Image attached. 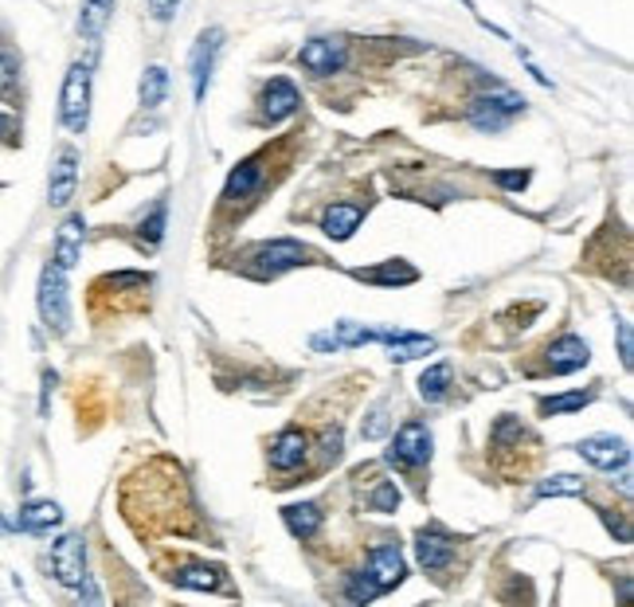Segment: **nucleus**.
Wrapping results in <instances>:
<instances>
[{
  "instance_id": "5",
  "label": "nucleus",
  "mask_w": 634,
  "mask_h": 607,
  "mask_svg": "<svg viewBox=\"0 0 634 607\" xmlns=\"http://www.w3.org/2000/svg\"><path fill=\"white\" fill-rule=\"evenodd\" d=\"M52 576L63 588H78L86 580V541L78 533H63L52 545Z\"/></svg>"
},
{
  "instance_id": "31",
  "label": "nucleus",
  "mask_w": 634,
  "mask_h": 607,
  "mask_svg": "<svg viewBox=\"0 0 634 607\" xmlns=\"http://www.w3.org/2000/svg\"><path fill=\"white\" fill-rule=\"evenodd\" d=\"M165 220H169V205H165V200H157L154 205V212L146 216V220H141V243H146V248H157V243H161V236H165Z\"/></svg>"
},
{
  "instance_id": "2",
  "label": "nucleus",
  "mask_w": 634,
  "mask_h": 607,
  "mask_svg": "<svg viewBox=\"0 0 634 607\" xmlns=\"http://www.w3.org/2000/svg\"><path fill=\"white\" fill-rule=\"evenodd\" d=\"M91 71H95V63L83 60V63H71L67 75H63L60 122L71 134H86V126H91V79H95Z\"/></svg>"
},
{
  "instance_id": "42",
  "label": "nucleus",
  "mask_w": 634,
  "mask_h": 607,
  "mask_svg": "<svg viewBox=\"0 0 634 607\" xmlns=\"http://www.w3.org/2000/svg\"><path fill=\"white\" fill-rule=\"evenodd\" d=\"M55 373L52 368H43V396H40V416H47V404H52V388H55Z\"/></svg>"
},
{
  "instance_id": "28",
  "label": "nucleus",
  "mask_w": 634,
  "mask_h": 607,
  "mask_svg": "<svg viewBox=\"0 0 634 607\" xmlns=\"http://www.w3.org/2000/svg\"><path fill=\"white\" fill-rule=\"evenodd\" d=\"M595 400V393H564V396H540L537 411L540 416H568V411H580Z\"/></svg>"
},
{
  "instance_id": "22",
  "label": "nucleus",
  "mask_w": 634,
  "mask_h": 607,
  "mask_svg": "<svg viewBox=\"0 0 634 607\" xmlns=\"http://www.w3.org/2000/svg\"><path fill=\"white\" fill-rule=\"evenodd\" d=\"M360 220H364V208L360 205H329L326 212H321V231H326L329 240L345 243L352 231L360 228Z\"/></svg>"
},
{
  "instance_id": "9",
  "label": "nucleus",
  "mask_w": 634,
  "mask_h": 607,
  "mask_svg": "<svg viewBox=\"0 0 634 607\" xmlns=\"http://www.w3.org/2000/svg\"><path fill=\"white\" fill-rule=\"evenodd\" d=\"M220 48H223V32H220V28H208V32H200L197 48H192L189 71H192V98H197V103H204V95H208V83H212V71H215V60H220Z\"/></svg>"
},
{
  "instance_id": "23",
  "label": "nucleus",
  "mask_w": 634,
  "mask_h": 607,
  "mask_svg": "<svg viewBox=\"0 0 634 607\" xmlns=\"http://www.w3.org/2000/svg\"><path fill=\"white\" fill-rule=\"evenodd\" d=\"M114 4H118V0H83V12H78V35H83L86 43L103 40L106 24H110V17H114Z\"/></svg>"
},
{
  "instance_id": "33",
  "label": "nucleus",
  "mask_w": 634,
  "mask_h": 607,
  "mask_svg": "<svg viewBox=\"0 0 634 607\" xmlns=\"http://www.w3.org/2000/svg\"><path fill=\"white\" fill-rule=\"evenodd\" d=\"M400 502H403V494H400V486H395V482H377V486H372V494H369V510L372 513H395V510H400Z\"/></svg>"
},
{
  "instance_id": "12",
  "label": "nucleus",
  "mask_w": 634,
  "mask_h": 607,
  "mask_svg": "<svg viewBox=\"0 0 634 607\" xmlns=\"http://www.w3.org/2000/svg\"><path fill=\"white\" fill-rule=\"evenodd\" d=\"M298 63L302 71L317 79H329L345 67V43L341 40H326V35H317V40H306L298 52Z\"/></svg>"
},
{
  "instance_id": "25",
  "label": "nucleus",
  "mask_w": 634,
  "mask_h": 607,
  "mask_svg": "<svg viewBox=\"0 0 634 607\" xmlns=\"http://www.w3.org/2000/svg\"><path fill=\"white\" fill-rule=\"evenodd\" d=\"M451 380H455V368L446 365V360H438V365L423 368V377H420V396L427 404H438L446 393H451Z\"/></svg>"
},
{
  "instance_id": "4",
  "label": "nucleus",
  "mask_w": 634,
  "mask_h": 607,
  "mask_svg": "<svg viewBox=\"0 0 634 607\" xmlns=\"http://www.w3.org/2000/svg\"><path fill=\"white\" fill-rule=\"evenodd\" d=\"M431 447H435L431 428L420 423V419H412V423H403L392 436V443H388V462L403 467V471H415V467H427L431 462Z\"/></svg>"
},
{
  "instance_id": "32",
  "label": "nucleus",
  "mask_w": 634,
  "mask_h": 607,
  "mask_svg": "<svg viewBox=\"0 0 634 607\" xmlns=\"http://www.w3.org/2000/svg\"><path fill=\"white\" fill-rule=\"evenodd\" d=\"M0 146H24V122H20V111H9V106H0Z\"/></svg>"
},
{
  "instance_id": "41",
  "label": "nucleus",
  "mask_w": 634,
  "mask_h": 607,
  "mask_svg": "<svg viewBox=\"0 0 634 607\" xmlns=\"http://www.w3.org/2000/svg\"><path fill=\"white\" fill-rule=\"evenodd\" d=\"M309 345H314L317 353H334V349H341V342H337L334 329H329V334H314V337H309Z\"/></svg>"
},
{
  "instance_id": "15",
  "label": "nucleus",
  "mask_w": 634,
  "mask_h": 607,
  "mask_svg": "<svg viewBox=\"0 0 634 607\" xmlns=\"http://www.w3.org/2000/svg\"><path fill=\"white\" fill-rule=\"evenodd\" d=\"M306 454H309V439L302 436L298 428H283L275 436V443H271V467H275L278 474H290L306 462Z\"/></svg>"
},
{
  "instance_id": "37",
  "label": "nucleus",
  "mask_w": 634,
  "mask_h": 607,
  "mask_svg": "<svg viewBox=\"0 0 634 607\" xmlns=\"http://www.w3.org/2000/svg\"><path fill=\"white\" fill-rule=\"evenodd\" d=\"M517 439H525V428L517 423L514 416H501L494 428V447H506V443H517Z\"/></svg>"
},
{
  "instance_id": "40",
  "label": "nucleus",
  "mask_w": 634,
  "mask_h": 607,
  "mask_svg": "<svg viewBox=\"0 0 634 607\" xmlns=\"http://www.w3.org/2000/svg\"><path fill=\"white\" fill-rule=\"evenodd\" d=\"M180 0H149V17L157 20V24H169L172 17H177Z\"/></svg>"
},
{
  "instance_id": "43",
  "label": "nucleus",
  "mask_w": 634,
  "mask_h": 607,
  "mask_svg": "<svg viewBox=\"0 0 634 607\" xmlns=\"http://www.w3.org/2000/svg\"><path fill=\"white\" fill-rule=\"evenodd\" d=\"M12 530H17V525H12L9 517H0V537H4V533H12Z\"/></svg>"
},
{
  "instance_id": "24",
  "label": "nucleus",
  "mask_w": 634,
  "mask_h": 607,
  "mask_svg": "<svg viewBox=\"0 0 634 607\" xmlns=\"http://www.w3.org/2000/svg\"><path fill=\"white\" fill-rule=\"evenodd\" d=\"M283 522L298 541H309V537H317V530H321L326 517H321V510H317L314 502H294L283 510Z\"/></svg>"
},
{
  "instance_id": "3",
  "label": "nucleus",
  "mask_w": 634,
  "mask_h": 607,
  "mask_svg": "<svg viewBox=\"0 0 634 607\" xmlns=\"http://www.w3.org/2000/svg\"><path fill=\"white\" fill-rule=\"evenodd\" d=\"M525 106L529 103H525L521 95H514L509 86H494V91H482V95L471 98L466 118H471V126L482 129V134H497V129H506L517 114H525Z\"/></svg>"
},
{
  "instance_id": "38",
  "label": "nucleus",
  "mask_w": 634,
  "mask_h": 607,
  "mask_svg": "<svg viewBox=\"0 0 634 607\" xmlns=\"http://www.w3.org/2000/svg\"><path fill=\"white\" fill-rule=\"evenodd\" d=\"M494 180L509 192H525V189H529L532 172L529 169H501V172H494Z\"/></svg>"
},
{
  "instance_id": "1",
  "label": "nucleus",
  "mask_w": 634,
  "mask_h": 607,
  "mask_svg": "<svg viewBox=\"0 0 634 607\" xmlns=\"http://www.w3.org/2000/svg\"><path fill=\"white\" fill-rule=\"evenodd\" d=\"M35 310H40V322L47 325L55 337H63L71 329V291H67V271H63V266L47 263L40 271Z\"/></svg>"
},
{
  "instance_id": "27",
  "label": "nucleus",
  "mask_w": 634,
  "mask_h": 607,
  "mask_svg": "<svg viewBox=\"0 0 634 607\" xmlns=\"http://www.w3.org/2000/svg\"><path fill=\"white\" fill-rule=\"evenodd\" d=\"M388 353H392V360L427 357V353H435V337H415V334H408V329H400V334L388 342Z\"/></svg>"
},
{
  "instance_id": "14",
  "label": "nucleus",
  "mask_w": 634,
  "mask_h": 607,
  "mask_svg": "<svg viewBox=\"0 0 634 607\" xmlns=\"http://www.w3.org/2000/svg\"><path fill=\"white\" fill-rule=\"evenodd\" d=\"M575 451L592 462V467H600V471H619V467H626V462H631V447H626L623 439H615V436L580 439V443H575Z\"/></svg>"
},
{
  "instance_id": "29",
  "label": "nucleus",
  "mask_w": 634,
  "mask_h": 607,
  "mask_svg": "<svg viewBox=\"0 0 634 607\" xmlns=\"http://www.w3.org/2000/svg\"><path fill=\"white\" fill-rule=\"evenodd\" d=\"M380 592L384 588H380L372 573H352L349 580H345V599H349V604H369V599H377Z\"/></svg>"
},
{
  "instance_id": "16",
  "label": "nucleus",
  "mask_w": 634,
  "mask_h": 607,
  "mask_svg": "<svg viewBox=\"0 0 634 607\" xmlns=\"http://www.w3.org/2000/svg\"><path fill=\"white\" fill-rule=\"evenodd\" d=\"M592 360V349H588V342L575 334L560 337V342L549 345V373L552 377H568V373H580L583 365Z\"/></svg>"
},
{
  "instance_id": "39",
  "label": "nucleus",
  "mask_w": 634,
  "mask_h": 607,
  "mask_svg": "<svg viewBox=\"0 0 634 607\" xmlns=\"http://www.w3.org/2000/svg\"><path fill=\"white\" fill-rule=\"evenodd\" d=\"M619 360H623V368L634 365V334L626 322H619Z\"/></svg>"
},
{
  "instance_id": "30",
  "label": "nucleus",
  "mask_w": 634,
  "mask_h": 607,
  "mask_svg": "<svg viewBox=\"0 0 634 607\" xmlns=\"http://www.w3.org/2000/svg\"><path fill=\"white\" fill-rule=\"evenodd\" d=\"M580 494H583L580 474H552L549 482L537 486V498H580Z\"/></svg>"
},
{
  "instance_id": "6",
  "label": "nucleus",
  "mask_w": 634,
  "mask_h": 607,
  "mask_svg": "<svg viewBox=\"0 0 634 607\" xmlns=\"http://www.w3.org/2000/svg\"><path fill=\"white\" fill-rule=\"evenodd\" d=\"M258 111H263V122L266 126H278V122L294 118L302 111V91L294 86V79L278 75L263 86V95H258Z\"/></svg>"
},
{
  "instance_id": "21",
  "label": "nucleus",
  "mask_w": 634,
  "mask_h": 607,
  "mask_svg": "<svg viewBox=\"0 0 634 607\" xmlns=\"http://www.w3.org/2000/svg\"><path fill=\"white\" fill-rule=\"evenodd\" d=\"M352 279L360 283H372V286H412L420 279L412 263H403V259H388L380 266H364V271H352Z\"/></svg>"
},
{
  "instance_id": "35",
  "label": "nucleus",
  "mask_w": 634,
  "mask_h": 607,
  "mask_svg": "<svg viewBox=\"0 0 634 607\" xmlns=\"http://www.w3.org/2000/svg\"><path fill=\"white\" fill-rule=\"evenodd\" d=\"M364 419H369V423H360V436L364 439H384L388 436V404H377Z\"/></svg>"
},
{
  "instance_id": "34",
  "label": "nucleus",
  "mask_w": 634,
  "mask_h": 607,
  "mask_svg": "<svg viewBox=\"0 0 634 607\" xmlns=\"http://www.w3.org/2000/svg\"><path fill=\"white\" fill-rule=\"evenodd\" d=\"M317 451H321V462H337L345 451V431L337 428V423H329V428H321V439H317Z\"/></svg>"
},
{
  "instance_id": "19",
  "label": "nucleus",
  "mask_w": 634,
  "mask_h": 607,
  "mask_svg": "<svg viewBox=\"0 0 634 607\" xmlns=\"http://www.w3.org/2000/svg\"><path fill=\"white\" fill-rule=\"evenodd\" d=\"M223 568L215 565H204V561H184L180 568H172L169 580L177 584V588H192V592H220L223 588Z\"/></svg>"
},
{
  "instance_id": "36",
  "label": "nucleus",
  "mask_w": 634,
  "mask_h": 607,
  "mask_svg": "<svg viewBox=\"0 0 634 607\" xmlns=\"http://www.w3.org/2000/svg\"><path fill=\"white\" fill-rule=\"evenodd\" d=\"M603 517V525H607V533L619 541V545H631V522H626L623 513H615V510H595Z\"/></svg>"
},
{
  "instance_id": "17",
  "label": "nucleus",
  "mask_w": 634,
  "mask_h": 607,
  "mask_svg": "<svg viewBox=\"0 0 634 607\" xmlns=\"http://www.w3.org/2000/svg\"><path fill=\"white\" fill-rule=\"evenodd\" d=\"M83 236H86L83 216L71 212L67 220L60 223V231H55V255H52V263L63 266V271H75L78 255H83Z\"/></svg>"
},
{
  "instance_id": "13",
  "label": "nucleus",
  "mask_w": 634,
  "mask_h": 607,
  "mask_svg": "<svg viewBox=\"0 0 634 607\" xmlns=\"http://www.w3.org/2000/svg\"><path fill=\"white\" fill-rule=\"evenodd\" d=\"M263 177H266V154L240 161L232 169V177H228V185H223V205H243V200H251L258 185H263Z\"/></svg>"
},
{
  "instance_id": "8",
  "label": "nucleus",
  "mask_w": 634,
  "mask_h": 607,
  "mask_svg": "<svg viewBox=\"0 0 634 607\" xmlns=\"http://www.w3.org/2000/svg\"><path fill=\"white\" fill-rule=\"evenodd\" d=\"M415 561L423 565V573L435 576V580H443V573L451 565H455V541L446 537L443 530H420L415 533Z\"/></svg>"
},
{
  "instance_id": "20",
  "label": "nucleus",
  "mask_w": 634,
  "mask_h": 607,
  "mask_svg": "<svg viewBox=\"0 0 634 607\" xmlns=\"http://www.w3.org/2000/svg\"><path fill=\"white\" fill-rule=\"evenodd\" d=\"M369 573L377 576V584L388 592V588H400L403 576H408V565H403V556L395 545H377L369 556Z\"/></svg>"
},
{
  "instance_id": "10",
  "label": "nucleus",
  "mask_w": 634,
  "mask_h": 607,
  "mask_svg": "<svg viewBox=\"0 0 634 607\" xmlns=\"http://www.w3.org/2000/svg\"><path fill=\"white\" fill-rule=\"evenodd\" d=\"M314 259V251L306 243H294V240H275V243H263V248L251 251V263L255 271L263 274H278V271H294V266H306Z\"/></svg>"
},
{
  "instance_id": "18",
  "label": "nucleus",
  "mask_w": 634,
  "mask_h": 607,
  "mask_svg": "<svg viewBox=\"0 0 634 607\" xmlns=\"http://www.w3.org/2000/svg\"><path fill=\"white\" fill-rule=\"evenodd\" d=\"M60 522H63L60 502H52V498H35V502L20 505L17 530H24V533H32V537H40V533H52Z\"/></svg>"
},
{
  "instance_id": "11",
  "label": "nucleus",
  "mask_w": 634,
  "mask_h": 607,
  "mask_svg": "<svg viewBox=\"0 0 634 607\" xmlns=\"http://www.w3.org/2000/svg\"><path fill=\"white\" fill-rule=\"evenodd\" d=\"M75 189H78V149L63 146L52 161V177H47V205L67 208L75 200Z\"/></svg>"
},
{
  "instance_id": "26",
  "label": "nucleus",
  "mask_w": 634,
  "mask_h": 607,
  "mask_svg": "<svg viewBox=\"0 0 634 607\" xmlns=\"http://www.w3.org/2000/svg\"><path fill=\"white\" fill-rule=\"evenodd\" d=\"M169 95V71L165 67H146L141 75V86H138V98H141V111H157Z\"/></svg>"
},
{
  "instance_id": "7",
  "label": "nucleus",
  "mask_w": 634,
  "mask_h": 607,
  "mask_svg": "<svg viewBox=\"0 0 634 607\" xmlns=\"http://www.w3.org/2000/svg\"><path fill=\"white\" fill-rule=\"evenodd\" d=\"M0 106H24V55L9 35H0Z\"/></svg>"
}]
</instances>
